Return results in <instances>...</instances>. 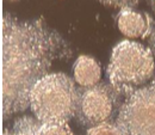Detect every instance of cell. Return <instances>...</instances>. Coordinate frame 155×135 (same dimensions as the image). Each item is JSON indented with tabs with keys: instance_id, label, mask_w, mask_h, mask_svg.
<instances>
[{
	"instance_id": "cell-9",
	"label": "cell",
	"mask_w": 155,
	"mask_h": 135,
	"mask_svg": "<svg viewBox=\"0 0 155 135\" xmlns=\"http://www.w3.org/2000/svg\"><path fill=\"white\" fill-rule=\"evenodd\" d=\"M86 135H127L116 122H104L98 126L91 127Z\"/></svg>"
},
{
	"instance_id": "cell-13",
	"label": "cell",
	"mask_w": 155,
	"mask_h": 135,
	"mask_svg": "<svg viewBox=\"0 0 155 135\" xmlns=\"http://www.w3.org/2000/svg\"><path fill=\"white\" fill-rule=\"evenodd\" d=\"M148 2H149V5H150V7L153 8V11L155 12V0H148Z\"/></svg>"
},
{
	"instance_id": "cell-4",
	"label": "cell",
	"mask_w": 155,
	"mask_h": 135,
	"mask_svg": "<svg viewBox=\"0 0 155 135\" xmlns=\"http://www.w3.org/2000/svg\"><path fill=\"white\" fill-rule=\"evenodd\" d=\"M116 123L127 135H155V77L150 84L127 96Z\"/></svg>"
},
{
	"instance_id": "cell-6",
	"label": "cell",
	"mask_w": 155,
	"mask_h": 135,
	"mask_svg": "<svg viewBox=\"0 0 155 135\" xmlns=\"http://www.w3.org/2000/svg\"><path fill=\"white\" fill-rule=\"evenodd\" d=\"M119 31L131 39H146L154 30V20L146 12H138L131 7L122 8L117 16Z\"/></svg>"
},
{
	"instance_id": "cell-10",
	"label": "cell",
	"mask_w": 155,
	"mask_h": 135,
	"mask_svg": "<svg viewBox=\"0 0 155 135\" xmlns=\"http://www.w3.org/2000/svg\"><path fill=\"white\" fill-rule=\"evenodd\" d=\"M39 135H73L67 123H42L39 126Z\"/></svg>"
},
{
	"instance_id": "cell-7",
	"label": "cell",
	"mask_w": 155,
	"mask_h": 135,
	"mask_svg": "<svg viewBox=\"0 0 155 135\" xmlns=\"http://www.w3.org/2000/svg\"><path fill=\"white\" fill-rule=\"evenodd\" d=\"M74 80L82 87H90L99 84L101 77L100 65L94 59L87 55H81L75 60L74 66Z\"/></svg>"
},
{
	"instance_id": "cell-2",
	"label": "cell",
	"mask_w": 155,
	"mask_h": 135,
	"mask_svg": "<svg viewBox=\"0 0 155 135\" xmlns=\"http://www.w3.org/2000/svg\"><path fill=\"white\" fill-rule=\"evenodd\" d=\"M78 90L64 73H50L34 85L29 106L42 123H67L75 114Z\"/></svg>"
},
{
	"instance_id": "cell-8",
	"label": "cell",
	"mask_w": 155,
	"mask_h": 135,
	"mask_svg": "<svg viewBox=\"0 0 155 135\" xmlns=\"http://www.w3.org/2000/svg\"><path fill=\"white\" fill-rule=\"evenodd\" d=\"M41 122H36L32 118L24 117L16 121L11 132H5L4 135H39Z\"/></svg>"
},
{
	"instance_id": "cell-1",
	"label": "cell",
	"mask_w": 155,
	"mask_h": 135,
	"mask_svg": "<svg viewBox=\"0 0 155 135\" xmlns=\"http://www.w3.org/2000/svg\"><path fill=\"white\" fill-rule=\"evenodd\" d=\"M72 49L43 20H23L10 13L1 18L2 118L29 106L31 89L53 65L72 56Z\"/></svg>"
},
{
	"instance_id": "cell-12",
	"label": "cell",
	"mask_w": 155,
	"mask_h": 135,
	"mask_svg": "<svg viewBox=\"0 0 155 135\" xmlns=\"http://www.w3.org/2000/svg\"><path fill=\"white\" fill-rule=\"evenodd\" d=\"M149 49H150L152 54L155 56V28L153 32L150 34V36H149Z\"/></svg>"
},
{
	"instance_id": "cell-5",
	"label": "cell",
	"mask_w": 155,
	"mask_h": 135,
	"mask_svg": "<svg viewBox=\"0 0 155 135\" xmlns=\"http://www.w3.org/2000/svg\"><path fill=\"white\" fill-rule=\"evenodd\" d=\"M120 95L110 84H97L78 90L77 109L74 117L79 123L94 127L107 122L118 109Z\"/></svg>"
},
{
	"instance_id": "cell-3",
	"label": "cell",
	"mask_w": 155,
	"mask_h": 135,
	"mask_svg": "<svg viewBox=\"0 0 155 135\" xmlns=\"http://www.w3.org/2000/svg\"><path fill=\"white\" fill-rule=\"evenodd\" d=\"M106 72L117 92L129 96L153 78L154 55L149 48L137 42L122 41L112 50Z\"/></svg>"
},
{
	"instance_id": "cell-14",
	"label": "cell",
	"mask_w": 155,
	"mask_h": 135,
	"mask_svg": "<svg viewBox=\"0 0 155 135\" xmlns=\"http://www.w3.org/2000/svg\"><path fill=\"white\" fill-rule=\"evenodd\" d=\"M13 1H16V0H13Z\"/></svg>"
},
{
	"instance_id": "cell-11",
	"label": "cell",
	"mask_w": 155,
	"mask_h": 135,
	"mask_svg": "<svg viewBox=\"0 0 155 135\" xmlns=\"http://www.w3.org/2000/svg\"><path fill=\"white\" fill-rule=\"evenodd\" d=\"M105 6L110 7H117V8H128L133 7L138 2V0H99Z\"/></svg>"
}]
</instances>
